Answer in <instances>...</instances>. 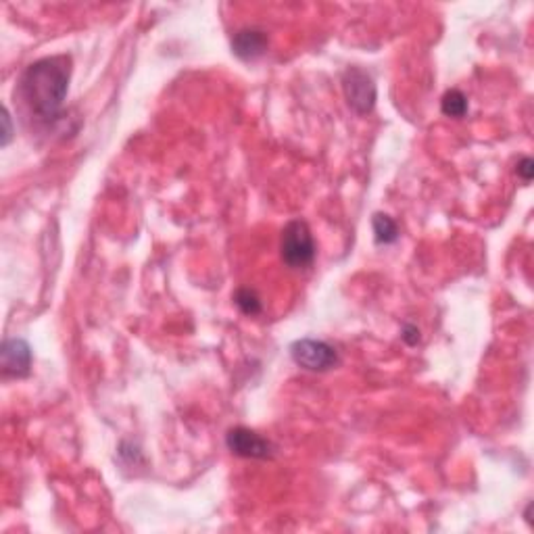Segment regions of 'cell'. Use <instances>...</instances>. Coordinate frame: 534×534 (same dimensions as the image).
I'll list each match as a JSON object with an SVG mask.
<instances>
[{
	"instance_id": "cell-5",
	"label": "cell",
	"mask_w": 534,
	"mask_h": 534,
	"mask_svg": "<svg viewBox=\"0 0 534 534\" xmlns=\"http://www.w3.org/2000/svg\"><path fill=\"white\" fill-rule=\"evenodd\" d=\"M226 445H228V449L234 456L244 459H272L273 451H276L272 440H267L255 430L244 428V426H236V428L228 430V434H226Z\"/></svg>"
},
{
	"instance_id": "cell-12",
	"label": "cell",
	"mask_w": 534,
	"mask_h": 534,
	"mask_svg": "<svg viewBox=\"0 0 534 534\" xmlns=\"http://www.w3.org/2000/svg\"><path fill=\"white\" fill-rule=\"evenodd\" d=\"M400 338H403L410 346H416L419 343V328L413 324H405L403 332H400Z\"/></svg>"
},
{
	"instance_id": "cell-8",
	"label": "cell",
	"mask_w": 534,
	"mask_h": 534,
	"mask_svg": "<svg viewBox=\"0 0 534 534\" xmlns=\"http://www.w3.org/2000/svg\"><path fill=\"white\" fill-rule=\"evenodd\" d=\"M372 228H373V238H376L378 244H392L399 240V226L395 219L386 213H376L372 217Z\"/></svg>"
},
{
	"instance_id": "cell-2",
	"label": "cell",
	"mask_w": 534,
	"mask_h": 534,
	"mask_svg": "<svg viewBox=\"0 0 534 534\" xmlns=\"http://www.w3.org/2000/svg\"><path fill=\"white\" fill-rule=\"evenodd\" d=\"M316 255L318 246L307 222L292 219V222L286 224L282 238H280V257H282L284 265L290 267V270H307L316 262Z\"/></svg>"
},
{
	"instance_id": "cell-9",
	"label": "cell",
	"mask_w": 534,
	"mask_h": 534,
	"mask_svg": "<svg viewBox=\"0 0 534 534\" xmlns=\"http://www.w3.org/2000/svg\"><path fill=\"white\" fill-rule=\"evenodd\" d=\"M440 111H443V115L453 117V119L465 117V113H467V97L464 95L462 90H457V88L447 90L443 100H440Z\"/></svg>"
},
{
	"instance_id": "cell-1",
	"label": "cell",
	"mask_w": 534,
	"mask_h": 534,
	"mask_svg": "<svg viewBox=\"0 0 534 534\" xmlns=\"http://www.w3.org/2000/svg\"><path fill=\"white\" fill-rule=\"evenodd\" d=\"M71 82V57L52 55L32 63L19 79V97L32 115L51 124L61 117Z\"/></svg>"
},
{
	"instance_id": "cell-10",
	"label": "cell",
	"mask_w": 534,
	"mask_h": 534,
	"mask_svg": "<svg viewBox=\"0 0 534 534\" xmlns=\"http://www.w3.org/2000/svg\"><path fill=\"white\" fill-rule=\"evenodd\" d=\"M234 300H236L238 309L244 313V316H251L255 318L259 316V313L263 311V303L262 299H259V295L253 289H249V286H244V289H238L236 295H234Z\"/></svg>"
},
{
	"instance_id": "cell-7",
	"label": "cell",
	"mask_w": 534,
	"mask_h": 534,
	"mask_svg": "<svg viewBox=\"0 0 534 534\" xmlns=\"http://www.w3.org/2000/svg\"><path fill=\"white\" fill-rule=\"evenodd\" d=\"M270 38L259 28H243L234 33L232 38V52L243 61H257L267 52Z\"/></svg>"
},
{
	"instance_id": "cell-3",
	"label": "cell",
	"mask_w": 534,
	"mask_h": 534,
	"mask_svg": "<svg viewBox=\"0 0 534 534\" xmlns=\"http://www.w3.org/2000/svg\"><path fill=\"white\" fill-rule=\"evenodd\" d=\"M343 92L346 105H349L357 115H367V113H372L373 106H376V82H373L372 73H367L362 67H346L343 73Z\"/></svg>"
},
{
	"instance_id": "cell-11",
	"label": "cell",
	"mask_w": 534,
	"mask_h": 534,
	"mask_svg": "<svg viewBox=\"0 0 534 534\" xmlns=\"http://www.w3.org/2000/svg\"><path fill=\"white\" fill-rule=\"evenodd\" d=\"M516 171H518V176L522 178L526 184H529L532 180V173H534V161L530 157H522L518 161V170Z\"/></svg>"
},
{
	"instance_id": "cell-13",
	"label": "cell",
	"mask_w": 534,
	"mask_h": 534,
	"mask_svg": "<svg viewBox=\"0 0 534 534\" xmlns=\"http://www.w3.org/2000/svg\"><path fill=\"white\" fill-rule=\"evenodd\" d=\"M3 122H5V134H3V146H6L11 143V115H9V109H5V115H3Z\"/></svg>"
},
{
	"instance_id": "cell-4",
	"label": "cell",
	"mask_w": 534,
	"mask_h": 534,
	"mask_svg": "<svg viewBox=\"0 0 534 534\" xmlns=\"http://www.w3.org/2000/svg\"><path fill=\"white\" fill-rule=\"evenodd\" d=\"M290 357L307 372H328L340 364L338 351L332 345L316 338H300L292 343Z\"/></svg>"
},
{
	"instance_id": "cell-6",
	"label": "cell",
	"mask_w": 534,
	"mask_h": 534,
	"mask_svg": "<svg viewBox=\"0 0 534 534\" xmlns=\"http://www.w3.org/2000/svg\"><path fill=\"white\" fill-rule=\"evenodd\" d=\"M0 357L5 376L25 378L32 370V346L23 338H6Z\"/></svg>"
}]
</instances>
